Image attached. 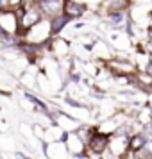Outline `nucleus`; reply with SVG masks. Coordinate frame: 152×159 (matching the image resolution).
<instances>
[{
    "label": "nucleus",
    "instance_id": "nucleus-8",
    "mask_svg": "<svg viewBox=\"0 0 152 159\" xmlns=\"http://www.w3.org/2000/svg\"><path fill=\"white\" fill-rule=\"evenodd\" d=\"M36 6L39 7L45 18H52V16L63 13V0H38Z\"/></svg>",
    "mask_w": 152,
    "mask_h": 159
},
{
    "label": "nucleus",
    "instance_id": "nucleus-5",
    "mask_svg": "<svg viewBox=\"0 0 152 159\" xmlns=\"http://www.w3.org/2000/svg\"><path fill=\"white\" fill-rule=\"evenodd\" d=\"M0 30L13 36L20 34V16L15 7L0 9Z\"/></svg>",
    "mask_w": 152,
    "mask_h": 159
},
{
    "label": "nucleus",
    "instance_id": "nucleus-1",
    "mask_svg": "<svg viewBox=\"0 0 152 159\" xmlns=\"http://www.w3.org/2000/svg\"><path fill=\"white\" fill-rule=\"evenodd\" d=\"M52 38V29H50V20L48 18H43L41 22H38L34 27H30L25 34L22 36L23 41L32 45H41L47 48V43L50 41Z\"/></svg>",
    "mask_w": 152,
    "mask_h": 159
},
{
    "label": "nucleus",
    "instance_id": "nucleus-15",
    "mask_svg": "<svg viewBox=\"0 0 152 159\" xmlns=\"http://www.w3.org/2000/svg\"><path fill=\"white\" fill-rule=\"evenodd\" d=\"M145 148L152 152V136H149V139H147V145H145Z\"/></svg>",
    "mask_w": 152,
    "mask_h": 159
},
{
    "label": "nucleus",
    "instance_id": "nucleus-6",
    "mask_svg": "<svg viewBox=\"0 0 152 159\" xmlns=\"http://www.w3.org/2000/svg\"><path fill=\"white\" fill-rule=\"evenodd\" d=\"M43 18L45 16L41 15V11H39V7H38L36 4H32V6H25L23 15L20 16V34H18V36L22 38L30 27H34V25H36L38 22H41Z\"/></svg>",
    "mask_w": 152,
    "mask_h": 159
},
{
    "label": "nucleus",
    "instance_id": "nucleus-14",
    "mask_svg": "<svg viewBox=\"0 0 152 159\" xmlns=\"http://www.w3.org/2000/svg\"><path fill=\"white\" fill-rule=\"evenodd\" d=\"M143 70H145L147 73H150V75H152V59H149V63L145 65V68H143Z\"/></svg>",
    "mask_w": 152,
    "mask_h": 159
},
{
    "label": "nucleus",
    "instance_id": "nucleus-10",
    "mask_svg": "<svg viewBox=\"0 0 152 159\" xmlns=\"http://www.w3.org/2000/svg\"><path fill=\"white\" fill-rule=\"evenodd\" d=\"M147 139H149V136L141 129L132 130L129 136V152H138V150H141V148H145Z\"/></svg>",
    "mask_w": 152,
    "mask_h": 159
},
{
    "label": "nucleus",
    "instance_id": "nucleus-9",
    "mask_svg": "<svg viewBox=\"0 0 152 159\" xmlns=\"http://www.w3.org/2000/svg\"><path fill=\"white\" fill-rule=\"evenodd\" d=\"M50 20V29H52V36H61V32H65V29L72 23V20L65 15V13H59V15L48 18Z\"/></svg>",
    "mask_w": 152,
    "mask_h": 159
},
{
    "label": "nucleus",
    "instance_id": "nucleus-16",
    "mask_svg": "<svg viewBox=\"0 0 152 159\" xmlns=\"http://www.w3.org/2000/svg\"><path fill=\"white\" fill-rule=\"evenodd\" d=\"M149 16H150V22H152V9L149 11Z\"/></svg>",
    "mask_w": 152,
    "mask_h": 159
},
{
    "label": "nucleus",
    "instance_id": "nucleus-12",
    "mask_svg": "<svg viewBox=\"0 0 152 159\" xmlns=\"http://www.w3.org/2000/svg\"><path fill=\"white\" fill-rule=\"evenodd\" d=\"M136 52H141V54H147V56H152V36H147L145 39L138 41L134 45Z\"/></svg>",
    "mask_w": 152,
    "mask_h": 159
},
{
    "label": "nucleus",
    "instance_id": "nucleus-11",
    "mask_svg": "<svg viewBox=\"0 0 152 159\" xmlns=\"http://www.w3.org/2000/svg\"><path fill=\"white\" fill-rule=\"evenodd\" d=\"M132 7V0H104V9L102 15L109 11H129Z\"/></svg>",
    "mask_w": 152,
    "mask_h": 159
},
{
    "label": "nucleus",
    "instance_id": "nucleus-2",
    "mask_svg": "<svg viewBox=\"0 0 152 159\" xmlns=\"http://www.w3.org/2000/svg\"><path fill=\"white\" fill-rule=\"evenodd\" d=\"M104 65L113 73V77H132L138 72V66L134 61H131L129 57H122L118 54H115L111 59H108Z\"/></svg>",
    "mask_w": 152,
    "mask_h": 159
},
{
    "label": "nucleus",
    "instance_id": "nucleus-3",
    "mask_svg": "<svg viewBox=\"0 0 152 159\" xmlns=\"http://www.w3.org/2000/svg\"><path fill=\"white\" fill-rule=\"evenodd\" d=\"M109 139H111V134H108V132H104V130H100V129H97L86 141L88 156L91 159L102 157L109 148Z\"/></svg>",
    "mask_w": 152,
    "mask_h": 159
},
{
    "label": "nucleus",
    "instance_id": "nucleus-7",
    "mask_svg": "<svg viewBox=\"0 0 152 159\" xmlns=\"http://www.w3.org/2000/svg\"><path fill=\"white\" fill-rule=\"evenodd\" d=\"M63 13L72 22H75L88 15V6L81 0H63Z\"/></svg>",
    "mask_w": 152,
    "mask_h": 159
},
{
    "label": "nucleus",
    "instance_id": "nucleus-13",
    "mask_svg": "<svg viewBox=\"0 0 152 159\" xmlns=\"http://www.w3.org/2000/svg\"><path fill=\"white\" fill-rule=\"evenodd\" d=\"M65 104H66V106H70V107H73V109H88L81 100H75L72 95H66V97H65Z\"/></svg>",
    "mask_w": 152,
    "mask_h": 159
},
{
    "label": "nucleus",
    "instance_id": "nucleus-4",
    "mask_svg": "<svg viewBox=\"0 0 152 159\" xmlns=\"http://www.w3.org/2000/svg\"><path fill=\"white\" fill-rule=\"evenodd\" d=\"M47 54L54 57L56 61H63V59H70L72 54V43L63 36H52L50 41L47 43Z\"/></svg>",
    "mask_w": 152,
    "mask_h": 159
}]
</instances>
